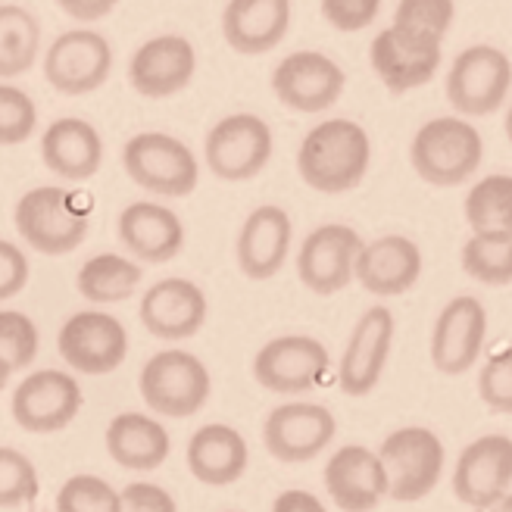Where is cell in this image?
Masks as SVG:
<instances>
[{"mask_svg":"<svg viewBox=\"0 0 512 512\" xmlns=\"http://www.w3.org/2000/svg\"><path fill=\"white\" fill-rule=\"evenodd\" d=\"M360 247L363 238L350 225L328 222L313 228L297 250V275L303 288H310L319 297L344 291L353 281V263Z\"/></svg>","mask_w":512,"mask_h":512,"instance_id":"7c38bea8","label":"cell"},{"mask_svg":"<svg viewBox=\"0 0 512 512\" xmlns=\"http://www.w3.org/2000/svg\"><path fill=\"white\" fill-rule=\"evenodd\" d=\"M38 491L41 484L32 459L13 447H0V509H16L22 503H32Z\"/></svg>","mask_w":512,"mask_h":512,"instance_id":"d590c367","label":"cell"},{"mask_svg":"<svg viewBox=\"0 0 512 512\" xmlns=\"http://www.w3.org/2000/svg\"><path fill=\"white\" fill-rule=\"evenodd\" d=\"M197 72V50L185 35H157L128 60V82L147 100H166L185 91Z\"/></svg>","mask_w":512,"mask_h":512,"instance_id":"ac0fdd59","label":"cell"},{"mask_svg":"<svg viewBox=\"0 0 512 512\" xmlns=\"http://www.w3.org/2000/svg\"><path fill=\"white\" fill-rule=\"evenodd\" d=\"M57 350L75 372L110 375L125 363L128 335L116 316L85 310L63 322L57 335Z\"/></svg>","mask_w":512,"mask_h":512,"instance_id":"4fadbf2b","label":"cell"},{"mask_svg":"<svg viewBox=\"0 0 512 512\" xmlns=\"http://www.w3.org/2000/svg\"><path fill=\"white\" fill-rule=\"evenodd\" d=\"M57 4L75 22H97L113 13L119 0H57Z\"/></svg>","mask_w":512,"mask_h":512,"instance_id":"7bdbcfd3","label":"cell"},{"mask_svg":"<svg viewBox=\"0 0 512 512\" xmlns=\"http://www.w3.org/2000/svg\"><path fill=\"white\" fill-rule=\"evenodd\" d=\"M88 203L79 194H69L66 188H32L25 191L13 210L16 232L32 250L44 256L72 253L88 238Z\"/></svg>","mask_w":512,"mask_h":512,"instance_id":"3957f363","label":"cell"},{"mask_svg":"<svg viewBox=\"0 0 512 512\" xmlns=\"http://www.w3.org/2000/svg\"><path fill=\"white\" fill-rule=\"evenodd\" d=\"M38 125L35 100L22 88L0 85V147H16L29 141Z\"/></svg>","mask_w":512,"mask_h":512,"instance_id":"74e56055","label":"cell"},{"mask_svg":"<svg viewBox=\"0 0 512 512\" xmlns=\"http://www.w3.org/2000/svg\"><path fill=\"white\" fill-rule=\"evenodd\" d=\"M347 85L344 69L322 50H294L272 72V91L294 113H322L335 107Z\"/></svg>","mask_w":512,"mask_h":512,"instance_id":"8fae6325","label":"cell"},{"mask_svg":"<svg viewBox=\"0 0 512 512\" xmlns=\"http://www.w3.org/2000/svg\"><path fill=\"white\" fill-rule=\"evenodd\" d=\"M41 160L66 182H88L104 163V138L97 135L91 122L79 116H63L47 125L41 138Z\"/></svg>","mask_w":512,"mask_h":512,"instance_id":"4316f807","label":"cell"},{"mask_svg":"<svg viewBox=\"0 0 512 512\" xmlns=\"http://www.w3.org/2000/svg\"><path fill=\"white\" fill-rule=\"evenodd\" d=\"M484 335H488V313H484L481 300H475L469 294L453 297L431 328L434 369L444 375L469 372L481 356Z\"/></svg>","mask_w":512,"mask_h":512,"instance_id":"d6986e66","label":"cell"},{"mask_svg":"<svg viewBox=\"0 0 512 512\" xmlns=\"http://www.w3.org/2000/svg\"><path fill=\"white\" fill-rule=\"evenodd\" d=\"M291 29V0H228L222 35L244 57L269 54Z\"/></svg>","mask_w":512,"mask_h":512,"instance_id":"484cf974","label":"cell"},{"mask_svg":"<svg viewBox=\"0 0 512 512\" xmlns=\"http://www.w3.org/2000/svg\"><path fill=\"white\" fill-rule=\"evenodd\" d=\"M484 157V141L478 128L459 116H438L425 122L413 144L409 163L422 182L434 188H456L469 182Z\"/></svg>","mask_w":512,"mask_h":512,"instance_id":"7a4b0ae2","label":"cell"},{"mask_svg":"<svg viewBox=\"0 0 512 512\" xmlns=\"http://www.w3.org/2000/svg\"><path fill=\"white\" fill-rule=\"evenodd\" d=\"M147 409L169 419H188L210 400V372L188 350L153 353L138 378Z\"/></svg>","mask_w":512,"mask_h":512,"instance_id":"8992f818","label":"cell"},{"mask_svg":"<svg viewBox=\"0 0 512 512\" xmlns=\"http://www.w3.org/2000/svg\"><path fill=\"white\" fill-rule=\"evenodd\" d=\"M369 63L381 85L391 94H406L422 88L441 69V44H425L416 38H406L397 29H381L372 41Z\"/></svg>","mask_w":512,"mask_h":512,"instance_id":"cb8c5ba5","label":"cell"},{"mask_svg":"<svg viewBox=\"0 0 512 512\" xmlns=\"http://www.w3.org/2000/svg\"><path fill=\"white\" fill-rule=\"evenodd\" d=\"M25 285H29V260L13 241L0 238V300L16 297Z\"/></svg>","mask_w":512,"mask_h":512,"instance_id":"b9f144b4","label":"cell"},{"mask_svg":"<svg viewBox=\"0 0 512 512\" xmlns=\"http://www.w3.org/2000/svg\"><path fill=\"white\" fill-rule=\"evenodd\" d=\"M38 325L19 310H0V375L22 372L38 356Z\"/></svg>","mask_w":512,"mask_h":512,"instance_id":"e575fe53","label":"cell"},{"mask_svg":"<svg viewBox=\"0 0 512 512\" xmlns=\"http://www.w3.org/2000/svg\"><path fill=\"white\" fill-rule=\"evenodd\" d=\"M478 394L494 413L509 416L512 413V344H500L488 356V363L478 372Z\"/></svg>","mask_w":512,"mask_h":512,"instance_id":"f35d334b","label":"cell"},{"mask_svg":"<svg viewBox=\"0 0 512 512\" xmlns=\"http://www.w3.org/2000/svg\"><path fill=\"white\" fill-rule=\"evenodd\" d=\"M453 13V0H400L391 29L425 44H444Z\"/></svg>","mask_w":512,"mask_h":512,"instance_id":"836d02e7","label":"cell"},{"mask_svg":"<svg viewBox=\"0 0 512 512\" xmlns=\"http://www.w3.org/2000/svg\"><path fill=\"white\" fill-rule=\"evenodd\" d=\"M378 459L388 475V497L397 503H416L438 488L447 453L431 428L406 425L381 441Z\"/></svg>","mask_w":512,"mask_h":512,"instance_id":"277c9868","label":"cell"},{"mask_svg":"<svg viewBox=\"0 0 512 512\" xmlns=\"http://www.w3.org/2000/svg\"><path fill=\"white\" fill-rule=\"evenodd\" d=\"M372 166V141L353 119H325L297 150V172L319 194H347Z\"/></svg>","mask_w":512,"mask_h":512,"instance_id":"6da1fadb","label":"cell"},{"mask_svg":"<svg viewBox=\"0 0 512 512\" xmlns=\"http://www.w3.org/2000/svg\"><path fill=\"white\" fill-rule=\"evenodd\" d=\"M353 278L375 297H400L422 278V250L413 238L381 235L363 241L353 263Z\"/></svg>","mask_w":512,"mask_h":512,"instance_id":"ffe728a7","label":"cell"},{"mask_svg":"<svg viewBox=\"0 0 512 512\" xmlns=\"http://www.w3.org/2000/svg\"><path fill=\"white\" fill-rule=\"evenodd\" d=\"M325 491L344 512H372L388 497V475L378 453L347 444L325 463Z\"/></svg>","mask_w":512,"mask_h":512,"instance_id":"603a6c76","label":"cell"},{"mask_svg":"<svg viewBox=\"0 0 512 512\" xmlns=\"http://www.w3.org/2000/svg\"><path fill=\"white\" fill-rule=\"evenodd\" d=\"M475 512H512V494H506V497H500V500H494L488 506H478Z\"/></svg>","mask_w":512,"mask_h":512,"instance_id":"f6af8a7d","label":"cell"},{"mask_svg":"<svg viewBox=\"0 0 512 512\" xmlns=\"http://www.w3.org/2000/svg\"><path fill=\"white\" fill-rule=\"evenodd\" d=\"M331 356L310 335H281L253 356V378L272 394H303L325 381Z\"/></svg>","mask_w":512,"mask_h":512,"instance_id":"30bf717a","label":"cell"},{"mask_svg":"<svg viewBox=\"0 0 512 512\" xmlns=\"http://www.w3.org/2000/svg\"><path fill=\"white\" fill-rule=\"evenodd\" d=\"M113 72V47L94 29H69L47 47L44 79L66 97L97 91Z\"/></svg>","mask_w":512,"mask_h":512,"instance_id":"9c48e42d","label":"cell"},{"mask_svg":"<svg viewBox=\"0 0 512 512\" xmlns=\"http://www.w3.org/2000/svg\"><path fill=\"white\" fill-rule=\"evenodd\" d=\"M250 463V450L244 434L232 425L210 422L194 431L188 441V469L200 484L210 488H225L235 484Z\"/></svg>","mask_w":512,"mask_h":512,"instance_id":"83f0119b","label":"cell"},{"mask_svg":"<svg viewBox=\"0 0 512 512\" xmlns=\"http://www.w3.org/2000/svg\"><path fill=\"white\" fill-rule=\"evenodd\" d=\"M116 232L122 247L141 263H169L185 247V225L169 207L153 200H135L119 213Z\"/></svg>","mask_w":512,"mask_h":512,"instance_id":"7402d4cb","label":"cell"},{"mask_svg":"<svg viewBox=\"0 0 512 512\" xmlns=\"http://www.w3.org/2000/svg\"><path fill=\"white\" fill-rule=\"evenodd\" d=\"M41 50L38 19L16 4H0V79L25 75Z\"/></svg>","mask_w":512,"mask_h":512,"instance_id":"4dcf8cb0","label":"cell"},{"mask_svg":"<svg viewBox=\"0 0 512 512\" xmlns=\"http://www.w3.org/2000/svg\"><path fill=\"white\" fill-rule=\"evenodd\" d=\"M228 512H232V509H228Z\"/></svg>","mask_w":512,"mask_h":512,"instance_id":"7dc6e473","label":"cell"},{"mask_svg":"<svg viewBox=\"0 0 512 512\" xmlns=\"http://www.w3.org/2000/svg\"><path fill=\"white\" fill-rule=\"evenodd\" d=\"M463 210L472 232H512V178L484 175L466 194Z\"/></svg>","mask_w":512,"mask_h":512,"instance_id":"d6a6232c","label":"cell"},{"mask_svg":"<svg viewBox=\"0 0 512 512\" xmlns=\"http://www.w3.org/2000/svg\"><path fill=\"white\" fill-rule=\"evenodd\" d=\"M13 419L32 434H50L72 425L82 409V388L69 372L41 369L19 381L13 391Z\"/></svg>","mask_w":512,"mask_h":512,"instance_id":"5bb4252c","label":"cell"},{"mask_svg":"<svg viewBox=\"0 0 512 512\" xmlns=\"http://www.w3.org/2000/svg\"><path fill=\"white\" fill-rule=\"evenodd\" d=\"M4 388H7V378H4V375H0V391H4Z\"/></svg>","mask_w":512,"mask_h":512,"instance_id":"bcb514c9","label":"cell"},{"mask_svg":"<svg viewBox=\"0 0 512 512\" xmlns=\"http://www.w3.org/2000/svg\"><path fill=\"white\" fill-rule=\"evenodd\" d=\"M459 260L469 278L506 288L512 281V232H472Z\"/></svg>","mask_w":512,"mask_h":512,"instance_id":"1f68e13d","label":"cell"},{"mask_svg":"<svg viewBox=\"0 0 512 512\" xmlns=\"http://www.w3.org/2000/svg\"><path fill=\"white\" fill-rule=\"evenodd\" d=\"M122 166L138 188L157 197H188L200 178L194 150L166 132H141L128 138L122 147Z\"/></svg>","mask_w":512,"mask_h":512,"instance_id":"5b68a950","label":"cell"},{"mask_svg":"<svg viewBox=\"0 0 512 512\" xmlns=\"http://www.w3.org/2000/svg\"><path fill=\"white\" fill-rule=\"evenodd\" d=\"M57 512H119V491L97 475H72L57 494Z\"/></svg>","mask_w":512,"mask_h":512,"instance_id":"8d00e7d4","label":"cell"},{"mask_svg":"<svg viewBox=\"0 0 512 512\" xmlns=\"http://www.w3.org/2000/svg\"><path fill=\"white\" fill-rule=\"evenodd\" d=\"M335 431L338 422L322 403H281L266 416L263 444L278 463H313Z\"/></svg>","mask_w":512,"mask_h":512,"instance_id":"9a60e30c","label":"cell"},{"mask_svg":"<svg viewBox=\"0 0 512 512\" xmlns=\"http://www.w3.org/2000/svg\"><path fill=\"white\" fill-rule=\"evenodd\" d=\"M272 512H328L322 506V500L310 491H300V488H291V491H281L272 503Z\"/></svg>","mask_w":512,"mask_h":512,"instance_id":"ee69618b","label":"cell"},{"mask_svg":"<svg viewBox=\"0 0 512 512\" xmlns=\"http://www.w3.org/2000/svg\"><path fill=\"white\" fill-rule=\"evenodd\" d=\"M291 238H294V225L291 216L275 207V203H263L256 207L238 235V266L247 278L253 281H266L281 272V266L288 263L291 253Z\"/></svg>","mask_w":512,"mask_h":512,"instance_id":"d4e9b609","label":"cell"},{"mask_svg":"<svg viewBox=\"0 0 512 512\" xmlns=\"http://www.w3.org/2000/svg\"><path fill=\"white\" fill-rule=\"evenodd\" d=\"M453 494L472 509L512 494V441L509 434H484L456 459Z\"/></svg>","mask_w":512,"mask_h":512,"instance_id":"e0dca14e","label":"cell"},{"mask_svg":"<svg viewBox=\"0 0 512 512\" xmlns=\"http://www.w3.org/2000/svg\"><path fill=\"white\" fill-rule=\"evenodd\" d=\"M512 85L509 57L494 44L459 50L447 72V100L463 116H491L503 107Z\"/></svg>","mask_w":512,"mask_h":512,"instance_id":"52a82bcc","label":"cell"},{"mask_svg":"<svg viewBox=\"0 0 512 512\" xmlns=\"http://www.w3.org/2000/svg\"><path fill=\"white\" fill-rule=\"evenodd\" d=\"M272 150V128L253 113H232L219 119L203 141L207 166L222 182H250L269 166Z\"/></svg>","mask_w":512,"mask_h":512,"instance_id":"ba28073f","label":"cell"},{"mask_svg":"<svg viewBox=\"0 0 512 512\" xmlns=\"http://www.w3.org/2000/svg\"><path fill=\"white\" fill-rule=\"evenodd\" d=\"M207 294L188 278H163L141 297V322L160 341H188L207 322Z\"/></svg>","mask_w":512,"mask_h":512,"instance_id":"44dd1931","label":"cell"},{"mask_svg":"<svg viewBox=\"0 0 512 512\" xmlns=\"http://www.w3.org/2000/svg\"><path fill=\"white\" fill-rule=\"evenodd\" d=\"M172 441L163 422L147 413H119L107 425V453L122 469L150 472L160 469L169 459Z\"/></svg>","mask_w":512,"mask_h":512,"instance_id":"f1b7e54d","label":"cell"},{"mask_svg":"<svg viewBox=\"0 0 512 512\" xmlns=\"http://www.w3.org/2000/svg\"><path fill=\"white\" fill-rule=\"evenodd\" d=\"M119 512H178L172 494L160 484H147V481H135L122 488L119 494Z\"/></svg>","mask_w":512,"mask_h":512,"instance_id":"60d3db41","label":"cell"},{"mask_svg":"<svg viewBox=\"0 0 512 512\" xmlns=\"http://www.w3.org/2000/svg\"><path fill=\"white\" fill-rule=\"evenodd\" d=\"M394 313L388 306H372L353 325V335L344 347L341 366H338V381L347 397H366L375 391L381 381V372L388 366V356L394 347Z\"/></svg>","mask_w":512,"mask_h":512,"instance_id":"2e32d148","label":"cell"},{"mask_svg":"<svg viewBox=\"0 0 512 512\" xmlns=\"http://www.w3.org/2000/svg\"><path fill=\"white\" fill-rule=\"evenodd\" d=\"M141 275H144L141 266L125 260V256L97 253L88 263H82L75 285H79V294L91 303H119L138 291Z\"/></svg>","mask_w":512,"mask_h":512,"instance_id":"f546056e","label":"cell"},{"mask_svg":"<svg viewBox=\"0 0 512 512\" xmlns=\"http://www.w3.org/2000/svg\"><path fill=\"white\" fill-rule=\"evenodd\" d=\"M381 0H322V16L338 32H363L375 22Z\"/></svg>","mask_w":512,"mask_h":512,"instance_id":"ab89813d","label":"cell"}]
</instances>
